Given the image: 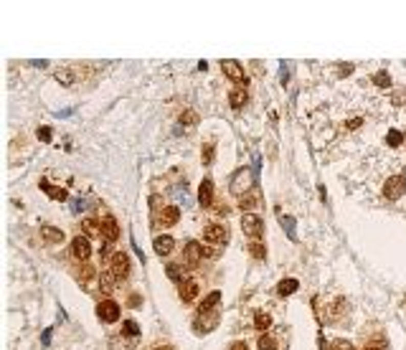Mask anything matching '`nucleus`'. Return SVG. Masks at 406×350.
I'll return each instance as SVG.
<instances>
[{
	"instance_id": "f257e3e1",
	"label": "nucleus",
	"mask_w": 406,
	"mask_h": 350,
	"mask_svg": "<svg viewBox=\"0 0 406 350\" xmlns=\"http://www.w3.org/2000/svg\"><path fill=\"white\" fill-rule=\"evenodd\" d=\"M404 193H406L404 175H391V178H386V183H384V196H386V201H399Z\"/></svg>"
},
{
	"instance_id": "f03ea898",
	"label": "nucleus",
	"mask_w": 406,
	"mask_h": 350,
	"mask_svg": "<svg viewBox=\"0 0 406 350\" xmlns=\"http://www.w3.org/2000/svg\"><path fill=\"white\" fill-rule=\"evenodd\" d=\"M241 228H244L246 236L259 239V236L264 234V221H262L259 216H254V213H244V216H241Z\"/></svg>"
},
{
	"instance_id": "7ed1b4c3",
	"label": "nucleus",
	"mask_w": 406,
	"mask_h": 350,
	"mask_svg": "<svg viewBox=\"0 0 406 350\" xmlns=\"http://www.w3.org/2000/svg\"><path fill=\"white\" fill-rule=\"evenodd\" d=\"M203 239L208 244H226L229 241V228L221 226V223H211V226L203 228Z\"/></svg>"
},
{
	"instance_id": "20e7f679",
	"label": "nucleus",
	"mask_w": 406,
	"mask_h": 350,
	"mask_svg": "<svg viewBox=\"0 0 406 350\" xmlns=\"http://www.w3.org/2000/svg\"><path fill=\"white\" fill-rule=\"evenodd\" d=\"M97 317H99L102 322H117V320H120V305L112 302V299L102 302V305L97 307Z\"/></svg>"
},
{
	"instance_id": "39448f33",
	"label": "nucleus",
	"mask_w": 406,
	"mask_h": 350,
	"mask_svg": "<svg viewBox=\"0 0 406 350\" xmlns=\"http://www.w3.org/2000/svg\"><path fill=\"white\" fill-rule=\"evenodd\" d=\"M112 274L117 277V282L125 279V277L130 274V256H127L125 251H117V254L112 256Z\"/></svg>"
},
{
	"instance_id": "423d86ee",
	"label": "nucleus",
	"mask_w": 406,
	"mask_h": 350,
	"mask_svg": "<svg viewBox=\"0 0 406 350\" xmlns=\"http://www.w3.org/2000/svg\"><path fill=\"white\" fill-rule=\"evenodd\" d=\"M71 254L76 256V259H89V254H92V246H89V239L86 236H76L74 241H71Z\"/></svg>"
},
{
	"instance_id": "0eeeda50",
	"label": "nucleus",
	"mask_w": 406,
	"mask_h": 350,
	"mask_svg": "<svg viewBox=\"0 0 406 350\" xmlns=\"http://www.w3.org/2000/svg\"><path fill=\"white\" fill-rule=\"evenodd\" d=\"M102 236H104L107 241H117V236H120V226H117V221H115L112 216H107V218L102 221Z\"/></svg>"
},
{
	"instance_id": "6e6552de",
	"label": "nucleus",
	"mask_w": 406,
	"mask_h": 350,
	"mask_svg": "<svg viewBox=\"0 0 406 350\" xmlns=\"http://www.w3.org/2000/svg\"><path fill=\"white\" fill-rule=\"evenodd\" d=\"M178 218H181V211L175 208V206L163 208V211H160V216H157V221H160V226H163V228H168V226L178 223Z\"/></svg>"
},
{
	"instance_id": "1a4fd4ad",
	"label": "nucleus",
	"mask_w": 406,
	"mask_h": 350,
	"mask_svg": "<svg viewBox=\"0 0 406 350\" xmlns=\"http://www.w3.org/2000/svg\"><path fill=\"white\" fill-rule=\"evenodd\" d=\"M216 322H218V315H216V312H203L201 317L196 320V330H198V333H208Z\"/></svg>"
},
{
	"instance_id": "9d476101",
	"label": "nucleus",
	"mask_w": 406,
	"mask_h": 350,
	"mask_svg": "<svg viewBox=\"0 0 406 350\" xmlns=\"http://www.w3.org/2000/svg\"><path fill=\"white\" fill-rule=\"evenodd\" d=\"M183 254H186V262H188V264H198V262H201V256H203L201 244H196V241H188Z\"/></svg>"
},
{
	"instance_id": "9b49d317",
	"label": "nucleus",
	"mask_w": 406,
	"mask_h": 350,
	"mask_svg": "<svg viewBox=\"0 0 406 350\" xmlns=\"http://www.w3.org/2000/svg\"><path fill=\"white\" fill-rule=\"evenodd\" d=\"M198 201H201L203 208H208L213 203V183L211 180H203L201 188H198Z\"/></svg>"
},
{
	"instance_id": "f8f14e48",
	"label": "nucleus",
	"mask_w": 406,
	"mask_h": 350,
	"mask_svg": "<svg viewBox=\"0 0 406 350\" xmlns=\"http://www.w3.org/2000/svg\"><path fill=\"white\" fill-rule=\"evenodd\" d=\"M249 183H252L249 170H241V173H236V178H234V183H231V191H234V193H241V191L249 188Z\"/></svg>"
},
{
	"instance_id": "ddd939ff",
	"label": "nucleus",
	"mask_w": 406,
	"mask_h": 350,
	"mask_svg": "<svg viewBox=\"0 0 406 350\" xmlns=\"http://www.w3.org/2000/svg\"><path fill=\"white\" fill-rule=\"evenodd\" d=\"M196 294H198V282H193V279L181 282V299L183 302H191Z\"/></svg>"
},
{
	"instance_id": "4468645a",
	"label": "nucleus",
	"mask_w": 406,
	"mask_h": 350,
	"mask_svg": "<svg viewBox=\"0 0 406 350\" xmlns=\"http://www.w3.org/2000/svg\"><path fill=\"white\" fill-rule=\"evenodd\" d=\"M221 66H223V74H226L231 81H244V71H241V66H239L236 61H223Z\"/></svg>"
},
{
	"instance_id": "2eb2a0df",
	"label": "nucleus",
	"mask_w": 406,
	"mask_h": 350,
	"mask_svg": "<svg viewBox=\"0 0 406 350\" xmlns=\"http://www.w3.org/2000/svg\"><path fill=\"white\" fill-rule=\"evenodd\" d=\"M173 246H175V241H173L170 236H157V239H155V251H157L160 256H168V254L173 251Z\"/></svg>"
},
{
	"instance_id": "dca6fc26",
	"label": "nucleus",
	"mask_w": 406,
	"mask_h": 350,
	"mask_svg": "<svg viewBox=\"0 0 406 350\" xmlns=\"http://www.w3.org/2000/svg\"><path fill=\"white\" fill-rule=\"evenodd\" d=\"M115 284H117V277L112 274V269H107V272L99 274V289H102V292H107V294L115 292Z\"/></svg>"
},
{
	"instance_id": "f3484780",
	"label": "nucleus",
	"mask_w": 406,
	"mask_h": 350,
	"mask_svg": "<svg viewBox=\"0 0 406 350\" xmlns=\"http://www.w3.org/2000/svg\"><path fill=\"white\" fill-rule=\"evenodd\" d=\"M41 234H43V239H46V241H51V244H61V241H64V231H61V228L43 226V228H41Z\"/></svg>"
},
{
	"instance_id": "a211bd4d",
	"label": "nucleus",
	"mask_w": 406,
	"mask_h": 350,
	"mask_svg": "<svg viewBox=\"0 0 406 350\" xmlns=\"http://www.w3.org/2000/svg\"><path fill=\"white\" fill-rule=\"evenodd\" d=\"M229 102H231L234 109H241V107L246 104V91H244V89H234V91L229 94Z\"/></svg>"
},
{
	"instance_id": "6ab92c4d",
	"label": "nucleus",
	"mask_w": 406,
	"mask_h": 350,
	"mask_svg": "<svg viewBox=\"0 0 406 350\" xmlns=\"http://www.w3.org/2000/svg\"><path fill=\"white\" fill-rule=\"evenodd\" d=\"M218 299H221V292H211V294H208V297H206V299H203L201 302V307H198V312H211V310H213V307H216V305H218Z\"/></svg>"
},
{
	"instance_id": "aec40b11",
	"label": "nucleus",
	"mask_w": 406,
	"mask_h": 350,
	"mask_svg": "<svg viewBox=\"0 0 406 350\" xmlns=\"http://www.w3.org/2000/svg\"><path fill=\"white\" fill-rule=\"evenodd\" d=\"M41 188H43L51 198H56V201H64V198H66V191H64V188H54V185H49L46 180H41Z\"/></svg>"
},
{
	"instance_id": "412c9836",
	"label": "nucleus",
	"mask_w": 406,
	"mask_h": 350,
	"mask_svg": "<svg viewBox=\"0 0 406 350\" xmlns=\"http://www.w3.org/2000/svg\"><path fill=\"white\" fill-rule=\"evenodd\" d=\"M297 287H300L297 279H284V282H279V287H277V289H279V294H282V297H287V294H292Z\"/></svg>"
},
{
	"instance_id": "4be33fe9",
	"label": "nucleus",
	"mask_w": 406,
	"mask_h": 350,
	"mask_svg": "<svg viewBox=\"0 0 406 350\" xmlns=\"http://www.w3.org/2000/svg\"><path fill=\"white\" fill-rule=\"evenodd\" d=\"M254 325H257V330H267L272 325V317L267 312H257V315H254Z\"/></svg>"
},
{
	"instance_id": "5701e85b",
	"label": "nucleus",
	"mask_w": 406,
	"mask_h": 350,
	"mask_svg": "<svg viewBox=\"0 0 406 350\" xmlns=\"http://www.w3.org/2000/svg\"><path fill=\"white\" fill-rule=\"evenodd\" d=\"M81 228L86 231V236H99V234H102V231H99V226H97V221H92V218H84Z\"/></svg>"
},
{
	"instance_id": "b1692460",
	"label": "nucleus",
	"mask_w": 406,
	"mask_h": 350,
	"mask_svg": "<svg viewBox=\"0 0 406 350\" xmlns=\"http://www.w3.org/2000/svg\"><path fill=\"white\" fill-rule=\"evenodd\" d=\"M386 142H389L391 147H399V145L404 142V135H401L399 130H389V135H386Z\"/></svg>"
},
{
	"instance_id": "393cba45",
	"label": "nucleus",
	"mask_w": 406,
	"mask_h": 350,
	"mask_svg": "<svg viewBox=\"0 0 406 350\" xmlns=\"http://www.w3.org/2000/svg\"><path fill=\"white\" fill-rule=\"evenodd\" d=\"M249 254H252L254 259H264V256H267V249H264V244H257V241H254V244L249 246Z\"/></svg>"
},
{
	"instance_id": "a878e982",
	"label": "nucleus",
	"mask_w": 406,
	"mask_h": 350,
	"mask_svg": "<svg viewBox=\"0 0 406 350\" xmlns=\"http://www.w3.org/2000/svg\"><path fill=\"white\" fill-rule=\"evenodd\" d=\"M132 340H125V338H112V348L115 350H132Z\"/></svg>"
},
{
	"instance_id": "bb28decb",
	"label": "nucleus",
	"mask_w": 406,
	"mask_h": 350,
	"mask_svg": "<svg viewBox=\"0 0 406 350\" xmlns=\"http://www.w3.org/2000/svg\"><path fill=\"white\" fill-rule=\"evenodd\" d=\"M259 350H277V340L272 335H262L259 338Z\"/></svg>"
},
{
	"instance_id": "cd10ccee",
	"label": "nucleus",
	"mask_w": 406,
	"mask_h": 350,
	"mask_svg": "<svg viewBox=\"0 0 406 350\" xmlns=\"http://www.w3.org/2000/svg\"><path fill=\"white\" fill-rule=\"evenodd\" d=\"M56 79L64 84V86H71V81H74V74L69 69H61V71H56Z\"/></svg>"
},
{
	"instance_id": "c85d7f7f",
	"label": "nucleus",
	"mask_w": 406,
	"mask_h": 350,
	"mask_svg": "<svg viewBox=\"0 0 406 350\" xmlns=\"http://www.w3.org/2000/svg\"><path fill=\"white\" fill-rule=\"evenodd\" d=\"M373 81H376V86H381V89L391 84V79H389V74H386V71H378V74L373 76Z\"/></svg>"
},
{
	"instance_id": "c756f323",
	"label": "nucleus",
	"mask_w": 406,
	"mask_h": 350,
	"mask_svg": "<svg viewBox=\"0 0 406 350\" xmlns=\"http://www.w3.org/2000/svg\"><path fill=\"white\" fill-rule=\"evenodd\" d=\"M328 350H353V345H350L348 340H333V343L328 345Z\"/></svg>"
},
{
	"instance_id": "7c9ffc66",
	"label": "nucleus",
	"mask_w": 406,
	"mask_h": 350,
	"mask_svg": "<svg viewBox=\"0 0 406 350\" xmlns=\"http://www.w3.org/2000/svg\"><path fill=\"white\" fill-rule=\"evenodd\" d=\"M122 333H125V335H130V338H137V333H140V330H137V322L127 320V322H125V330H122Z\"/></svg>"
},
{
	"instance_id": "2f4dec72",
	"label": "nucleus",
	"mask_w": 406,
	"mask_h": 350,
	"mask_svg": "<svg viewBox=\"0 0 406 350\" xmlns=\"http://www.w3.org/2000/svg\"><path fill=\"white\" fill-rule=\"evenodd\" d=\"M201 157H203V162H211V160H213V145H203Z\"/></svg>"
},
{
	"instance_id": "473e14b6",
	"label": "nucleus",
	"mask_w": 406,
	"mask_h": 350,
	"mask_svg": "<svg viewBox=\"0 0 406 350\" xmlns=\"http://www.w3.org/2000/svg\"><path fill=\"white\" fill-rule=\"evenodd\" d=\"M181 125H196V114L193 112H183L181 114Z\"/></svg>"
},
{
	"instance_id": "72a5a7b5",
	"label": "nucleus",
	"mask_w": 406,
	"mask_h": 350,
	"mask_svg": "<svg viewBox=\"0 0 406 350\" xmlns=\"http://www.w3.org/2000/svg\"><path fill=\"white\" fill-rule=\"evenodd\" d=\"M168 277H170V279H181V267H175V264H170V267H168Z\"/></svg>"
},
{
	"instance_id": "f704fd0d",
	"label": "nucleus",
	"mask_w": 406,
	"mask_h": 350,
	"mask_svg": "<svg viewBox=\"0 0 406 350\" xmlns=\"http://www.w3.org/2000/svg\"><path fill=\"white\" fill-rule=\"evenodd\" d=\"M92 277H94V267L84 264V267H81V279L86 282V279H92Z\"/></svg>"
},
{
	"instance_id": "c9c22d12",
	"label": "nucleus",
	"mask_w": 406,
	"mask_h": 350,
	"mask_svg": "<svg viewBox=\"0 0 406 350\" xmlns=\"http://www.w3.org/2000/svg\"><path fill=\"white\" fill-rule=\"evenodd\" d=\"M38 140L49 142L51 140V130H49V127H41V130H38Z\"/></svg>"
},
{
	"instance_id": "e433bc0d",
	"label": "nucleus",
	"mask_w": 406,
	"mask_h": 350,
	"mask_svg": "<svg viewBox=\"0 0 406 350\" xmlns=\"http://www.w3.org/2000/svg\"><path fill=\"white\" fill-rule=\"evenodd\" d=\"M99 254H102V256H109V244H102V249H99Z\"/></svg>"
},
{
	"instance_id": "4c0bfd02",
	"label": "nucleus",
	"mask_w": 406,
	"mask_h": 350,
	"mask_svg": "<svg viewBox=\"0 0 406 350\" xmlns=\"http://www.w3.org/2000/svg\"><path fill=\"white\" fill-rule=\"evenodd\" d=\"M229 350H246V343H234Z\"/></svg>"
},
{
	"instance_id": "58836bf2",
	"label": "nucleus",
	"mask_w": 406,
	"mask_h": 350,
	"mask_svg": "<svg viewBox=\"0 0 406 350\" xmlns=\"http://www.w3.org/2000/svg\"><path fill=\"white\" fill-rule=\"evenodd\" d=\"M244 206H254V198H241V208Z\"/></svg>"
},
{
	"instance_id": "ea45409f",
	"label": "nucleus",
	"mask_w": 406,
	"mask_h": 350,
	"mask_svg": "<svg viewBox=\"0 0 406 350\" xmlns=\"http://www.w3.org/2000/svg\"><path fill=\"white\" fill-rule=\"evenodd\" d=\"M366 350H381V348H366Z\"/></svg>"
},
{
	"instance_id": "a19ab883",
	"label": "nucleus",
	"mask_w": 406,
	"mask_h": 350,
	"mask_svg": "<svg viewBox=\"0 0 406 350\" xmlns=\"http://www.w3.org/2000/svg\"><path fill=\"white\" fill-rule=\"evenodd\" d=\"M404 140H406V135H404Z\"/></svg>"
}]
</instances>
